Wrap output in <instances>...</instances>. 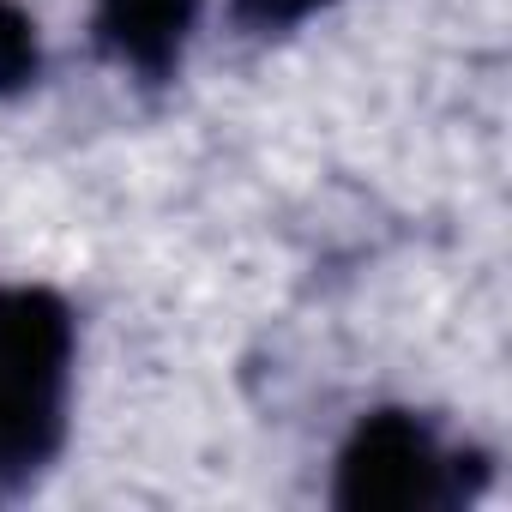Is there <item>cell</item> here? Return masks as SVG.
Wrapping results in <instances>:
<instances>
[{
  "instance_id": "cell-1",
  "label": "cell",
  "mask_w": 512,
  "mask_h": 512,
  "mask_svg": "<svg viewBox=\"0 0 512 512\" xmlns=\"http://www.w3.org/2000/svg\"><path fill=\"white\" fill-rule=\"evenodd\" d=\"M73 308L49 284H0V506L43 482L73 422Z\"/></svg>"
},
{
  "instance_id": "cell-5",
  "label": "cell",
  "mask_w": 512,
  "mask_h": 512,
  "mask_svg": "<svg viewBox=\"0 0 512 512\" xmlns=\"http://www.w3.org/2000/svg\"><path fill=\"white\" fill-rule=\"evenodd\" d=\"M338 7V0H229V19L247 31V37H284L296 25H308L314 13Z\"/></svg>"
},
{
  "instance_id": "cell-2",
  "label": "cell",
  "mask_w": 512,
  "mask_h": 512,
  "mask_svg": "<svg viewBox=\"0 0 512 512\" xmlns=\"http://www.w3.org/2000/svg\"><path fill=\"white\" fill-rule=\"evenodd\" d=\"M488 458L452 446L422 410H368L332 470L338 512H458L482 494Z\"/></svg>"
},
{
  "instance_id": "cell-4",
  "label": "cell",
  "mask_w": 512,
  "mask_h": 512,
  "mask_svg": "<svg viewBox=\"0 0 512 512\" xmlns=\"http://www.w3.org/2000/svg\"><path fill=\"white\" fill-rule=\"evenodd\" d=\"M43 73V43H37V19L19 0H0V97L31 91Z\"/></svg>"
},
{
  "instance_id": "cell-3",
  "label": "cell",
  "mask_w": 512,
  "mask_h": 512,
  "mask_svg": "<svg viewBox=\"0 0 512 512\" xmlns=\"http://www.w3.org/2000/svg\"><path fill=\"white\" fill-rule=\"evenodd\" d=\"M199 7L205 0H97L91 43L109 67L133 73L139 85H169L193 43Z\"/></svg>"
}]
</instances>
